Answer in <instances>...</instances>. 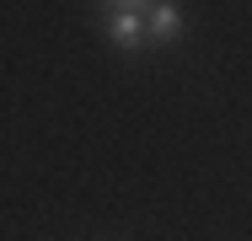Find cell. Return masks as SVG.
Instances as JSON below:
<instances>
[{"label": "cell", "mask_w": 252, "mask_h": 241, "mask_svg": "<svg viewBox=\"0 0 252 241\" xmlns=\"http://www.w3.org/2000/svg\"><path fill=\"white\" fill-rule=\"evenodd\" d=\"M134 5H145V0H113V11H134Z\"/></svg>", "instance_id": "obj_3"}, {"label": "cell", "mask_w": 252, "mask_h": 241, "mask_svg": "<svg viewBox=\"0 0 252 241\" xmlns=\"http://www.w3.org/2000/svg\"><path fill=\"white\" fill-rule=\"evenodd\" d=\"M183 5H172V0H161L151 16H145V43H161V48H172V43H183Z\"/></svg>", "instance_id": "obj_1"}, {"label": "cell", "mask_w": 252, "mask_h": 241, "mask_svg": "<svg viewBox=\"0 0 252 241\" xmlns=\"http://www.w3.org/2000/svg\"><path fill=\"white\" fill-rule=\"evenodd\" d=\"M107 38H113V48H124V54H140L145 48V16L140 11H113L107 16Z\"/></svg>", "instance_id": "obj_2"}]
</instances>
